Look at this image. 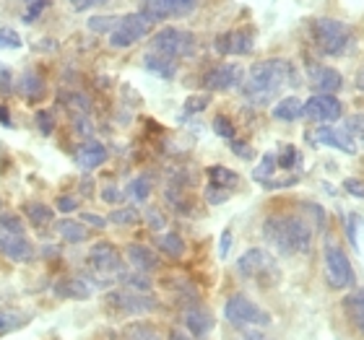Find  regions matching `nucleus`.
<instances>
[{
  "instance_id": "1",
  "label": "nucleus",
  "mask_w": 364,
  "mask_h": 340,
  "mask_svg": "<svg viewBox=\"0 0 364 340\" xmlns=\"http://www.w3.org/2000/svg\"><path fill=\"white\" fill-rule=\"evenodd\" d=\"M291 81V65L287 60H260L255 62L242 81L245 99H250L252 104H268L273 97H279Z\"/></svg>"
},
{
  "instance_id": "2",
  "label": "nucleus",
  "mask_w": 364,
  "mask_h": 340,
  "mask_svg": "<svg viewBox=\"0 0 364 340\" xmlns=\"http://www.w3.org/2000/svg\"><path fill=\"white\" fill-rule=\"evenodd\" d=\"M263 236L281 255H299V252L304 255L312 247V229L307 226V221L296 219V216H271V219H266Z\"/></svg>"
},
{
  "instance_id": "3",
  "label": "nucleus",
  "mask_w": 364,
  "mask_h": 340,
  "mask_svg": "<svg viewBox=\"0 0 364 340\" xmlns=\"http://www.w3.org/2000/svg\"><path fill=\"white\" fill-rule=\"evenodd\" d=\"M312 39L323 55L341 57L354 50V29L349 23L336 21V18H318L312 21Z\"/></svg>"
},
{
  "instance_id": "4",
  "label": "nucleus",
  "mask_w": 364,
  "mask_h": 340,
  "mask_svg": "<svg viewBox=\"0 0 364 340\" xmlns=\"http://www.w3.org/2000/svg\"><path fill=\"white\" fill-rule=\"evenodd\" d=\"M196 37L185 29H177V26H167L154 34L151 39V50L149 53H156L161 57H169V60H177V57H190L196 55Z\"/></svg>"
},
{
  "instance_id": "5",
  "label": "nucleus",
  "mask_w": 364,
  "mask_h": 340,
  "mask_svg": "<svg viewBox=\"0 0 364 340\" xmlns=\"http://www.w3.org/2000/svg\"><path fill=\"white\" fill-rule=\"evenodd\" d=\"M224 317L235 327H268L271 325V314L260 309L258 304L250 302L247 296H229L224 304Z\"/></svg>"
},
{
  "instance_id": "6",
  "label": "nucleus",
  "mask_w": 364,
  "mask_h": 340,
  "mask_svg": "<svg viewBox=\"0 0 364 340\" xmlns=\"http://www.w3.org/2000/svg\"><path fill=\"white\" fill-rule=\"evenodd\" d=\"M154 18L149 13H144V11H138V13H128L122 16L120 21H117V26L112 29V34H109V45L112 47H133L136 42H141L144 37H149L154 29Z\"/></svg>"
},
{
  "instance_id": "7",
  "label": "nucleus",
  "mask_w": 364,
  "mask_h": 340,
  "mask_svg": "<svg viewBox=\"0 0 364 340\" xmlns=\"http://www.w3.org/2000/svg\"><path fill=\"white\" fill-rule=\"evenodd\" d=\"M237 270L242 278H250V280H266V283H273V280H279V265L268 255L266 250H260V247H252V250L245 252L240 260H237Z\"/></svg>"
},
{
  "instance_id": "8",
  "label": "nucleus",
  "mask_w": 364,
  "mask_h": 340,
  "mask_svg": "<svg viewBox=\"0 0 364 340\" xmlns=\"http://www.w3.org/2000/svg\"><path fill=\"white\" fill-rule=\"evenodd\" d=\"M323 260H326V275L328 283L333 288H349L354 283V268H351L349 257L336 242H326L323 247Z\"/></svg>"
},
{
  "instance_id": "9",
  "label": "nucleus",
  "mask_w": 364,
  "mask_h": 340,
  "mask_svg": "<svg viewBox=\"0 0 364 340\" xmlns=\"http://www.w3.org/2000/svg\"><path fill=\"white\" fill-rule=\"evenodd\" d=\"M144 13H149L154 21L161 18H182L196 11L198 0H141Z\"/></svg>"
},
{
  "instance_id": "10",
  "label": "nucleus",
  "mask_w": 364,
  "mask_h": 340,
  "mask_svg": "<svg viewBox=\"0 0 364 340\" xmlns=\"http://www.w3.org/2000/svg\"><path fill=\"white\" fill-rule=\"evenodd\" d=\"M343 114L341 102L333 94H315L304 102V117L315 122H333Z\"/></svg>"
},
{
  "instance_id": "11",
  "label": "nucleus",
  "mask_w": 364,
  "mask_h": 340,
  "mask_svg": "<svg viewBox=\"0 0 364 340\" xmlns=\"http://www.w3.org/2000/svg\"><path fill=\"white\" fill-rule=\"evenodd\" d=\"M245 81V70L235 62H224V65H216L205 73L203 78V86L208 91H229V89H237V86Z\"/></svg>"
},
{
  "instance_id": "12",
  "label": "nucleus",
  "mask_w": 364,
  "mask_h": 340,
  "mask_svg": "<svg viewBox=\"0 0 364 340\" xmlns=\"http://www.w3.org/2000/svg\"><path fill=\"white\" fill-rule=\"evenodd\" d=\"M107 304L120 309L122 314H146V312L156 309V302L151 296L136 294V291H112L107 296Z\"/></svg>"
},
{
  "instance_id": "13",
  "label": "nucleus",
  "mask_w": 364,
  "mask_h": 340,
  "mask_svg": "<svg viewBox=\"0 0 364 340\" xmlns=\"http://www.w3.org/2000/svg\"><path fill=\"white\" fill-rule=\"evenodd\" d=\"M307 81H310L315 94H336L343 86V78L338 70L328 68V65H318V62L307 65Z\"/></svg>"
},
{
  "instance_id": "14",
  "label": "nucleus",
  "mask_w": 364,
  "mask_h": 340,
  "mask_svg": "<svg viewBox=\"0 0 364 340\" xmlns=\"http://www.w3.org/2000/svg\"><path fill=\"white\" fill-rule=\"evenodd\" d=\"M89 263H91V268H94V270L105 273V275L122 270L120 252H117V247H114V244H109V242L94 244V247H91V252H89Z\"/></svg>"
},
{
  "instance_id": "15",
  "label": "nucleus",
  "mask_w": 364,
  "mask_h": 340,
  "mask_svg": "<svg viewBox=\"0 0 364 340\" xmlns=\"http://www.w3.org/2000/svg\"><path fill=\"white\" fill-rule=\"evenodd\" d=\"M216 50L221 55H247L252 50V31L250 29H237L227 31L216 39Z\"/></svg>"
},
{
  "instance_id": "16",
  "label": "nucleus",
  "mask_w": 364,
  "mask_h": 340,
  "mask_svg": "<svg viewBox=\"0 0 364 340\" xmlns=\"http://www.w3.org/2000/svg\"><path fill=\"white\" fill-rule=\"evenodd\" d=\"M0 252L14 260V263H31L34 260V247L29 239L14 234H0Z\"/></svg>"
},
{
  "instance_id": "17",
  "label": "nucleus",
  "mask_w": 364,
  "mask_h": 340,
  "mask_svg": "<svg viewBox=\"0 0 364 340\" xmlns=\"http://www.w3.org/2000/svg\"><path fill=\"white\" fill-rule=\"evenodd\" d=\"M312 141L323 146H331V148H338V151H343V153H357V143H354V138H351L349 133L333 130V128H328V125H320V128L312 133Z\"/></svg>"
},
{
  "instance_id": "18",
  "label": "nucleus",
  "mask_w": 364,
  "mask_h": 340,
  "mask_svg": "<svg viewBox=\"0 0 364 340\" xmlns=\"http://www.w3.org/2000/svg\"><path fill=\"white\" fill-rule=\"evenodd\" d=\"M76 161H78V167H81V169L91 172V169L102 167V164L107 161V148L99 143V141H86V143L78 148Z\"/></svg>"
},
{
  "instance_id": "19",
  "label": "nucleus",
  "mask_w": 364,
  "mask_h": 340,
  "mask_svg": "<svg viewBox=\"0 0 364 340\" xmlns=\"http://www.w3.org/2000/svg\"><path fill=\"white\" fill-rule=\"evenodd\" d=\"M125 255H128L130 265L136 268V270L141 273H151L159 268V260H156V255H154L149 247H144V244H130L128 250H125Z\"/></svg>"
},
{
  "instance_id": "20",
  "label": "nucleus",
  "mask_w": 364,
  "mask_h": 340,
  "mask_svg": "<svg viewBox=\"0 0 364 340\" xmlns=\"http://www.w3.org/2000/svg\"><path fill=\"white\" fill-rule=\"evenodd\" d=\"M185 327H188L196 338H203V335H208L213 330V317L205 309L196 307V309L185 312Z\"/></svg>"
},
{
  "instance_id": "21",
  "label": "nucleus",
  "mask_w": 364,
  "mask_h": 340,
  "mask_svg": "<svg viewBox=\"0 0 364 340\" xmlns=\"http://www.w3.org/2000/svg\"><path fill=\"white\" fill-rule=\"evenodd\" d=\"M304 117V104L299 102V97H287L281 99L279 104L273 106V120H281V122H294Z\"/></svg>"
},
{
  "instance_id": "22",
  "label": "nucleus",
  "mask_w": 364,
  "mask_h": 340,
  "mask_svg": "<svg viewBox=\"0 0 364 340\" xmlns=\"http://www.w3.org/2000/svg\"><path fill=\"white\" fill-rule=\"evenodd\" d=\"M144 65H146V70H151L154 76H159V78H175V73H177V60L161 57V55H156V53L146 55Z\"/></svg>"
},
{
  "instance_id": "23",
  "label": "nucleus",
  "mask_w": 364,
  "mask_h": 340,
  "mask_svg": "<svg viewBox=\"0 0 364 340\" xmlns=\"http://www.w3.org/2000/svg\"><path fill=\"white\" fill-rule=\"evenodd\" d=\"M343 312H346V317H349L351 325L364 335V296L362 294L346 296V299H343Z\"/></svg>"
},
{
  "instance_id": "24",
  "label": "nucleus",
  "mask_w": 364,
  "mask_h": 340,
  "mask_svg": "<svg viewBox=\"0 0 364 340\" xmlns=\"http://www.w3.org/2000/svg\"><path fill=\"white\" fill-rule=\"evenodd\" d=\"M18 91H21L26 99H37L45 94V81H42V76H37L34 70H26V73H21V78H18Z\"/></svg>"
},
{
  "instance_id": "25",
  "label": "nucleus",
  "mask_w": 364,
  "mask_h": 340,
  "mask_svg": "<svg viewBox=\"0 0 364 340\" xmlns=\"http://www.w3.org/2000/svg\"><path fill=\"white\" fill-rule=\"evenodd\" d=\"M55 294L63 296V299H86V296L91 294V288L86 286L84 280L70 278V280H63V283H58V286H55Z\"/></svg>"
},
{
  "instance_id": "26",
  "label": "nucleus",
  "mask_w": 364,
  "mask_h": 340,
  "mask_svg": "<svg viewBox=\"0 0 364 340\" xmlns=\"http://www.w3.org/2000/svg\"><path fill=\"white\" fill-rule=\"evenodd\" d=\"M58 234L70 244H78L86 239V229L84 224H78V221H70V219H63L58 221Z\"/></svg>"
},
{
  "instance_id": "27",
  "label": "nucleus",
  "mask_w": 364,
  "mask_h": 340,
  "mask_svg": "<svg viewBox=\"0 0 364 340\" xmlns=\"http://www.w3.org/2000/svg\"><path fill=\"white\" fill-rule=\"evenodd\" d=\"M156 247H159L164 255L175 257V260L185 255V242H182L180 234H159L156 236Z\"/></svg>"
},
{
  "instance_id": "28",
  "label": "nucleus",
  "mask_w": 364,
  "mask_h": 340,
  "mask_svg": "<svg viewBox=\"0 0 364 340\" xmlns=\"http://www.w3.org/2000/svg\"><path fill=\"white\" fill-rule=\"evenodd\" d=\"M208 177H211V185L213 187H221V190H229L237 185V174L227 167H208Z\"/></svg>"
},
{
  "instance_id": "29",
  "label": "nucleus",
  "mask_w": 364,
  "mask_h": 340,
  "mask_svg": "<svg viewBox=\"0 0 364 340\" xmlns=\"http://www.w3.org/2000/svg\"><path fill=\"white\" fill-rule=\"evenodd\" d=\"M26 216L31 219L34 226H42V224H47V221L53 219V208H47L42 203H29L26 205Z\"/></svg>"
},
{
  "instance_id": "30",
  "label": "nucleus",
  "mask_w": 364,
  "mask_h": 340,
  "mask_svg": "<svg viewBox=\"0 0 364 340\" xmlns=\"http://www.w3.org/2000/svg\"><path fill=\"white\" fill-rule=\"evenodd\" d=\"M0 229H3L6 234L23 236V221H21V216H16V213H0Z\"/></svg>"
},
{
  "instance_id": "31",
  "label": "nucleus",
  "mask_w": 364,
  "mask_h": 340,
  "mask_svg": "<svg viewBox=\"0 0 364 340\" xmlns=\"http://www.w3.org/2000/svg\"><path fill=\"white\" fill-rule=\"evenodd\" d=\"M23 325H26V317L16 314V312H0V335L14 333V330H18Z\"/></svg>"
},
{
  "instance_id": "32",
  "label": "nucleus",
  "mask_w": 364,
  "mask_h": 340,
  "mask_svg": "<svg viewBox=\"0 0 364 340\" xmlns=\"http://www.w3.org/2000/svg\"><path fill=\"white\" fill-rule=\"evenodd\" d=\"M117 21L120 18H114V16H94V18H89V29L97 31V34H112V29L117 26Z\"/></svg>"
},
{
  "instance_id": "33",
  "label": "nucleus",
  "mask_w": 364,
  "mask_h": 340,
  "mask_svg": "<svg viewBox=\"0 0 364 340\" xmlns=\"http://www.w3.org/2000/svg\"><path fill=\"white\" fill-rule=\"evenodd\" d=\"M128 192L136 197L138 203H146V197H149V192H151V182L146 180V177H136V180L128 185Z\"/></svg>"
},
{
  "instance_id": "34",
  "label": "nucleus",
  "mask_w": 364,
  "mask_h": 340,
  "mask_svg": "<svg viewBox=\"0 0 364 340\" xmlns=\"http://www.w3.org/2000/svg\"><path fill=\"white\" fill-rule=\"evenodd\" d=\"M276 167H279V164H276V156H273V153H266L263 161H260V167L252 172V177H255V182H263V185H266L268 177H271Z\"/></svg>"
},
{
  "instance_id": "35",
  "label": "nucleus",
  "mask_w": 364,
  "mask_h": 340,
  "mask_svg": "<svg viewBox=\"0 0 364 340\" xmlns=\"http://www.w3.org/2000/svg\"><path fill=\"white\" fill-rule=\"evenodd\" d=\"M109 221L112 224H120V226H130L138 221V211L136 208H117V211L109 213Z\"/></svg>"
},
{
  "instance_id": "36",
  "label": "nucleus",
  "mask_w": 364,
  "mask_h": 340,
  "mask_svg": "<svg viewBox=\"0 0 364 340\" xmlns=\"http://www.w3.org/2000/svg\"><path fill=\"white\" fill-rule=\"evenodd\" d=\"M213 133L221 138H227V141H235V125H232L224 114H219V117L213 120Z\"/></svg>"
},
{
  "instance_id": "37",
  "label": "nucleus",
  "mask_w": 364,
  "mask_h": 340,
  "mask_svg": "<svg viewBox=\"0 0 364 340\" xmlns=\"http://www.w3.org/2000/svg\"><path fill=\"white\" fill-rule=\"evenodd\" d=\"M346 133H349L351 138L362 141V146H364V114H354V117L346 120Z\"/></svg>"
},
{
  "instance_id": "38",
  "label": "nucleus",
  "mask_w": 364,
  "mask_h": 340,
  "mask_svg": "<svg viewBox=\"0 0 364 340\" xmlns=\"http://www.w3.org/2000/svg\"><path fill=\"white\" fill-rule=\"evenodd\" d=\"M37 128L42 136H53L55 133V117L53 112H47V109H39L37 112Z\"/></svg>"
},
{
  "instance_id": "39",
  "label": "nucleus",
  "mask_w": 364,
  "mask_h": 340,
  "mask_svg": "<svg viewBox=\"0 0 364 340\" xmlns=\"http://www.w3.org/2000/svg\"><path fill=\"white\" fill-rule=\"evenodd\" d=\"M276 164H279V167H284V169L296 167V164H299V151H296L294 146H287V148H284V153H281V156H276Z\"/></svg>"
},
{
  "instance_id": "40",
  "label": "nucleus",
  "mask_w": 364,
  "mask_h": 340,
  "mask_svg": "<svg viewBox=\"0 0 364 340\" xmlns=\"http://www.w3.org/2000/svg\"><path fill=\"white\" fill-rule=\"evenodd\" d=\"M208 102H211V97H208V94H200V97H190L188 102H185V112H188V114L203 112L205 106H208Z\"/></svg>"
},
{
  "instance_id": "41",
  "label": "nucleus",
  "mask_w": 364,
  "mask_h": 340,
  "mask_svg": "<svg viewBox=\"0 0 364 340\" xmlns=\"http://www.w3.org/2000/svg\"><path fill=\"white\" fill-rule=\"evenodd\" d=\"M26 3V16H23V21H34L39 13H42V8H50V0H23Z\"/></svg>"
},
{
  "instance_id": "42",
  "label": "nucleus",
  "mask_w": 364,
  "mask_h": 340,
  "mask_svg": "<svg viewBox=\"0 0 364 340\" xmlns=\"http://www.w3.org/2000/svg\"><path fill=\"white\" fill-rule=\"evenodd\" d=\"M120 278L125 280V286L136 288V291H149V288H151V283H149L146 275H120Z\"/></svg>"
},
{
  "instance_id": "43",
  "label": "nucleus",
  "mask_w": 364,
  "mask_h": 340,
  "mask_svg": "<svg viewBox=\"0 0 364 340\" xmlns=\"http://www.w3.org/2000/svg\"><path fill=\"white\" fill-rule=\"evenodd\" d=\"M0 47H21V37L14 29H0Z\"/></svg>"
},
{
  "instance_id": "44",
  "label": "nucleus",
  "mask_w": 364,
  "mask_h": 340,
  "mask_svg": "<svg viewBox=\"0 0 364 340\" xmlns=\"http://www.w3.org/2000/svg\"><path fill=\"white\" fill-rule=\"evenodd\" d=\"M227 195H229L227 190L213 187V185H211V187H208V190H205V200H208V203H211V205H221V203H224V200H227Z\"/></svg>"
},
{
  "instance_id": "45",
  "label": "nucleus",
  "mask_w": 364,
  "mask_h": 340,
  "mask_svg": "<svg viewBox=\"0 0 364 340\" xmlns=\"http://www.w3.org/2000/svg\"><path fill=\"white\" fill-rule=\"evenodd\" d=\"M343 190H346L349 195L362 197V200H364V182L362 180H354V177H349V180L343 182Z\"/></svg>"
},
{
  "instance_id": "46",
  "label": "nucleus",
  "mask_w": 364,
  "mask_h": 340,
  "mask_svg": "<svg viewBox=\"0 0 364 340\" xmlns=\"http://www.w3.org/2000/svg\"><path fill=\"white\" fill-rule=\"evenodd\" d=\"M76 208H78V200H76V197H70V195L58 197V211H60V213H73Z\"/></svg>"
},
{
  "instance_id": "47",
  "label": "nucleus",
  "mask_w": 364,
  "mask_h": 340,
  "mask_svg": "<svg viewBox=\"0 0 364 340\" xmlns=\"http://www.w3.org/2000/svg\"><path fill=\"white\" fill-rule=\"evenodd\" d=\"M232 151L240 156V159H252V148L242 141H232Z\"/></svg>"
},
{
  "instance_id": "48",
  "label": "nucleus",
  "mask_w": 364,
  "mask_h": 340,
  "mask_svg": "<svg viewBox=\"0 0 364 340\" xmlns=\"http://www.w3.org/2000/svg\"><path fill=\"white\" fill-rule=\"evenodd\" d=\"M81 219H84V224H89V226H94V229L107 226V219H102V216H97V213H84Z\"/></svg>"
},
{
  "instance_id": "49",
  "label": "nucleus",
  "mask_w": 364,
  "mask_h": 340,
  "mask_svg": "<svg viewBox=\"0 0 364 340\" xmlns=\"http://www.w3.org/2000/svg\"><path fill=\"white\" fill-rule=\"evenodd\" d=\"M130 335H133L130 340H159L156 338V333L146 330V327H136V330H130Z\"/></svg>"
},
{
  "instance_id": "50",
  "label": "nucleus",
  "mask_w": 364,
  "mask_h": 340,
  "mask_svg": "<svg viewBox=\"0 0 364 340\" xmlns=\"http://www.w3.org/2000/svg\"><path fill=\"white\" fill-rule=\"evenodd\" d=\"M70 3H73L76 11H89V8L102 6V3H107V0H70Z\"/></svg>"
},
{
  "instance_id": "51",
  "label": "nucleus",
  "mask_w": 364,
  "mask_h": 340,
  "mask_svg": "<svg viewBox=\"0 0 364 340\" xmlns=\"http://www.w3.org/2000/svg\"><path fill=\"white\" fill-rule=\"evenodd\" d=\"M102 200H105V203H117V200H120V190H117V187H105V190H102Z\"/></svg>"
},
{
  "instance_id": "52",
  "label": "nucleus",
  "mask_w": 364,
  "mask_h": 340,
  "mask_svg": "<svg viewBox=\"0 0 364 340\" xmlns=\"http://www.w3.org/2000/svg\"><path fill=\"white\" fill-rule=\"evenodd\" d=\"M229 247H232V231H224V234H221V247H219V255L221 257H227V252H229Z\"/></svg>"
},
{
  "instance_id": "53",
  "label": "nucleus",
  "mask_w": 364,
  "mask_h": 340,
  "mask_svg": "<svg viewBox=\"0 0 364 340\" xmlns=\"http://www.w3.org/2000/svg\"><path fill=\"white\" fill-rule=\"evenodd\" d=\"M149 224H151V229H161V216L156 211H149Z\"/></svg>"
},
{
  "instance_id": "54",
  "label": "nucleus",
  "mask_w": 364,
  "mask_h": 340,
  "mask_svg": "<svg viewBox=\"0 0 364 340\" xmlns=\"http://www.w3.org/2000/svg\"><path fill=\"white\" fill-rule=\"evenodd\" d=\"M0 84H3V89L8 91V84H11V70H6V68L0 70Z\"/></svg>"
},
{
  "instance_id": "55",
  "label": "nucleus",
  "mask_w": 364,
  "mask_h": 340,
  "mask_svg": "<svg viewBox=\"0 0 364 340\" xmlns=\"http://www.w3.org/2000/svg\"><path fill=\"white\" fill-rule=\"evenodd\" d=\"M0 122H3V125H11V117H8V106H0Z\"/></svg>"
},
{
  "instance_id": "56",
  "label": "nucleus",
  "mask_w": 364,
  "mask_h": 340,
  "mask_svg": "<svg viewBox=\"0 0 364 340\" xmlns=\"http://www.w3.org/2000/svg\"><path fill=\"white\" fill-rule=\"evenodd\" d=\"M357 86H359V89L364 91V68L359 70V76H357Z\"/></svg>"
},
{
  "instance_id": "57",
  "label": "nucleus",
  "mask_w": 364,
  "mask_h": 340,
  "mask_svg": "<svg viewBox=\"0 0 364 340\" xmlns=\"http://www.w3.org/2000/svg\"><path fill=\"white\" fill-rule=\"evenodd\" d=\"M81 190H84V192H91V182H89V180L81 182Z\"/></svg>"
},
{
  "instance_id": "58",
  "label": "nucleus",
  "mask_w": 364,
  "mask_h": 340,
  "mask_svg": "<svg viewBox=\"0 0 364 340\" xmlns=\"http://www.w3.org/2000/svg\"><path fill=\"white\" fill-rule=\"evenodd\" d=\"M172 340H188L182 333H172Z\"/></svg>"
}]
</instances>
